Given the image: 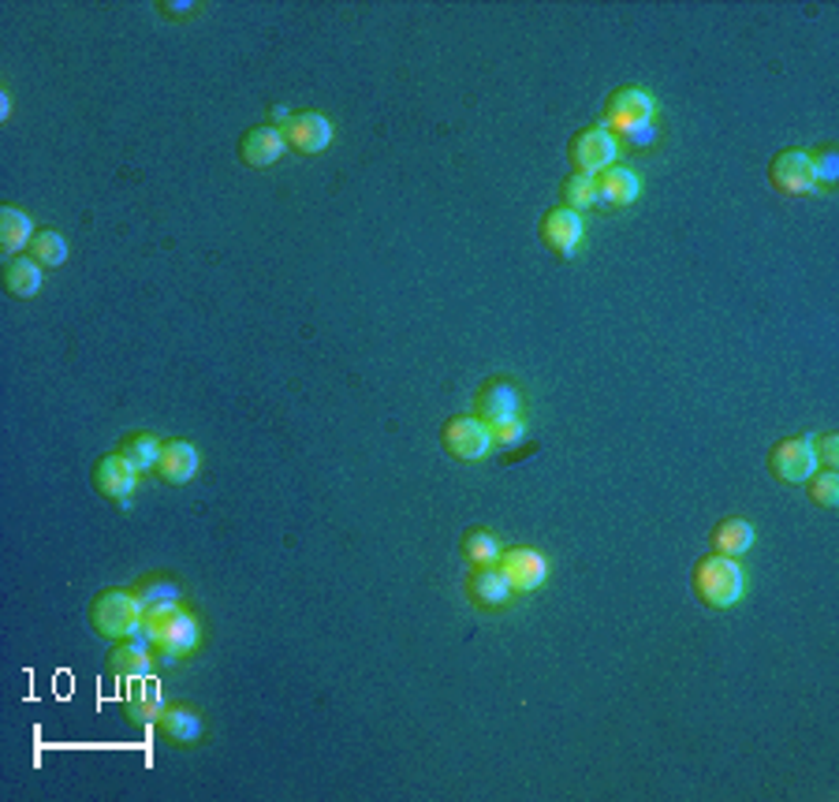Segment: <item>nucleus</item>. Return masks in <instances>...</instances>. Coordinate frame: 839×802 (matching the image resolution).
<instances>
[{"label":"nucleus","instance_id":"obj_7","mask_svg":"<svg viewBox=\"0 0 839 802\" xmlns=\"http://www.w3.org/2000/svg\"><path fill=\"white\" fill-rule=\"evenodd\" d=\"M616 157H619V143H616V135L608 132V127L597 124V127H586V132L575 135V143H571L575 173L597 176V173H605V168H612Z\"/></svg>","mask_w":839,"mask_h":802},{"label":"nucleus","instance_id":"obj_10","mask_svg":"<svg viewBox=\"0 0 839 802\" xmlns=\"http://www.w3.org/2000/svg\"><path fill=\"white\" fill-rule=\"evenodd\" d=\"M94 486L105 500H116V504H127L132 493L138 489V467L124 452L105 456L102 464L94 467Z\"/></svg>","mask_w":839,"mask_h":802},{"label":"nucleus","instance_id":"obj_27","mask_svg":"<svg viewBox=\"0 0 839 802\" xmlns=\"http://www.w3.org/2000/svg\"><path fill=\"white\" fill-rule=\"evenodd\" d=\"M564 206L567 209H575V213H583V209H589V206H597V184H594V176H583V173H575V176H567L564 179Z\"/></svg>","mask_w":839,"mask_h":802},{"label":"nucleus","instance_id":"obj_30","mask_svg":"<svg viewBox=\"0 0 839 802\" xmlns=\"http://www.w3.org/2000/svg\"><path fill=\"white\" fill-rule=\"evenodd\" d=\"M810 168H814V179L817 184H836L839 176V154L832 146L817 149V154H810Z\"/></svg>","mask_w":839,"mask_h":802},{"label":"nucleus","instance_id":"obj_31","mask_svg":"<svg viewBox=\"0 0 839 802\" xmlns=\"http://www.w3.org/2000/svg\"><path fill=\"white\" fill-rule=\"evenodd\" d=\"M523 440H526V426L518 423V418L493 426V448H515V445H523Z\"/></svg>","mask_w":839,"mask_h":802},{"label":"nucleus","instance_id":"obj_16","mask_svg":"<svg viewBox=\"0 0 839 802\" xmlns=\"http://www.w3.org/2000/svg\"><path fill=\"white\" fill-rule=\"evenodd\" d=\"M157 475H161L168 486H187L198 475V448L191 440H165L161 459H157Z\"/></svg>","mask_w":839,"mask_h":802},{"label":"nucleus","instance_id":"obj_19","mask_svg":"<svg viewBox=\"0 0 839 802\" xmlns=\"http://www.w3.org/2000/svg\"><path fill=\"white\" fill-rule=\"evenodd\" d=\"M124 714L132 717L135 725H143V728L157 725V717L165 714L161 687L149 684V676H146V679H135V687L127 690V698H124Z\"/></svg>","mask_w":839,"mask_h":802},{"label":"nucleus","instance_id":"obj_29","mask_svg":"<svg viewBox=\"0 0 839 802\" xmlns=\"http://www.w3.org/2000/svg\"><path fill=\"white\" fill-rule=\"evenodd\" d=\"M135 594L143 605H157V601H179V586L168 583V579H146V583L135 586Z\"/></svg>","mask_w":839,"mask_h":802},{"label":"nucleus","instance_id":"obj_5","mask_svg":"<svg viewBox=\"0 0 839 802\" xmlns=\"http://www.w3.org/2000/svg\"><path fill=\"white\" fill-rule=\"evenodd\" d=\"M441 440H444V452L463 459V464H478L493 452V426H485L478 415H463V418H452L444 423L441 429Z\"/></svg>","mask_w":839,"mask_h":802},{"label":"nucleus","instance_id":"obj_15","mask_svg":"<svg viewBox=\"0 0 839 802\" xmlns=\"http://www.w3.org/2000/svg\"><path fill=\"white\" fill-rule=\"evenodd\" d=\"M108 671H113L116 679H146L149 671H154V657H149V642L138 635L132 642H116L113 654H108Z\"/></svg>","mask_w":839,"mask_h":802},{"label":"nucleus","instance_id":"obj_12","mask_svg":"<svg viewBox=\"0 0 839 802\" xmlns=\"http://www.w3.org/2000/svg\"><path fill=\"white\" fill-rule=\"evenodd\" d=\"M280 132H284V143L292 146L295 154H322V149L333 143V124L317 113H292Z\"/></svg>","mask_w":839,"mask_h":802},{"label":"nucleus","instance_id":"obj_24","mask_svg":"<svg viewBox=\"0 0 839 802\" xmlns=\"http://www.w3.org/2000/svg\"><path fill=\"white\" fill-rule=\"evenodd\" d=\"M501 541H496V534H489V530H471V534L463 538V556L471 560L474 567H493L501 564Z\"/></svg>","mask_w":839,"mask_h":802},{"label":"nucleus","instance_id":"obj_22","mask_svg":"<svg viewBox=\"0 0 839 802\" xmlns=\"http://www.w3.org/2000/svg\"><path fill=\"white\" fill-rule=\"evenodd\" d=\"M4 288L19 299H34L42 292V265L34 258H12L4 269Z\"/></svg>","mask_w":839,"mask_h":802},{"label":"nucleus","instance_id":"obj_26","mask_svg":"<svg viewBox=\"0 0 839 802\" xmlns=\"http://www.w3.org/2000/svg\"><path fill=\"white\" fill-rule=\"evenodd\" d=\"M119 452H124L138 470H154L157 459H161V440H157L154 434H132L119 445Z\"/></svg>","mask_w":839,"mask_h":802},{"label":"nucleus","instance_id":"obj_21","mask_svg":"<svg viewBox=\"0 0 839 802\" xmlns=\"http://www.w3.org/2000/svg\"><path fill=\"white\" fill-rule=\"evenodd\" d=\"M30 239H34V220L15 206L0 209V250L4 254H19L23 247H30Z\"/></svg>","mask_w":839,"mask_h":802},{"label":"nucleus","instance_id":"obj_11","mask_svg":"<svg viewBox=\"0 0 839 802\" xmlns=\"http://www.w3.org/2000/svg\"><path fill=\"white\" fill-rule=\"evenodd\" d=\"M583 236H586L583 213H575V209H567V206H556L553 213H545V220H542L545 247L559 258H571L575 250L583 247Z\"/></svg>","mask_w":839,"mask_h":802},{"label":"nucleus","instance_id":"obj_23","mask_svg":"<svg viewBox=\"0 0 839 802\" xmlns=\"http://www.w3.org/2000/svg\"><path fill=\"white\" fill-rule=\"evenodd\" d=\"M754 545V527L746 519H724L721 527L713 530V549L721 556H743L751 553Z\"/></svg>","mask_w":839,"mask_h":802},{"label":"nucleus","instance_id":"obj_25","mask_svg":"<svg viewBox=\"0 0 839 802\" xmlns=\"http://www.w3.org/2000/svg\"><path fill=\"white\" fill-rule=\"evenodd\" d=\"M30 258H34L42 269L64 265L67 262V239L60 232H38L34 239H30Z\"/></svg>","mask_w":839,"mask_h":802},{"label":"nucleus","instance_id":"obj_18","mask_svg":"<svg viewBox=\"0 0 839 802\" xmlns=\"http://www.w3.org/2000/svg\"><path fill=\"white\" fill-rule=\"evenodd\" d=\"M157 731L176 747H191L202 739V717L187 706H165V714L157 717Z\"/></svg>","mask_w":839,"mask_h":802},{"label":"nucleus","instance_id":"obj_1","mask_svg":"<svg viewBox=\"0 0 839 802\" xmlns=\"http://www.w3.org/2000/svg\"><path fill=\"white\" fill-rule=\"evenodd\" d=\"M138 635L154 642V649H161V654L187 657L198 649V619L179 601H157V605L143 608Z\"/></svg>","mask_w":839,"mask_h":802},{"label":"nucleus","instance_id":"obj_17","mask_svg":"<svg viewBox=\"0 0 839 802\" xmlns=\"http://www.w3.org/2000/svg\"><path fill=\"white\" fill-rule=\"evenodd\" d=\"M594 184H597V202H605V206H631L638 198V190H642L638 173H631V168H623V165H612V168H605V173H597Z\"/></svg>","mask_w":839,"mask_h":802},{"label":"nucleus","instance_id":"obj_8","mask_svg":"<svg viewBox=\"0 0 839 802\" xmlns=\"http://www.w3.org/2000/svg\"><path fill=\"white\" fill-rule=\"evenodd\" d=\"M768 179H773L776 190L784 195H814L817 190V179H814V168H810V154L803 149H784V154L773 157L768 165Z\"/></svg>","mask_w":839,"mask_h":802},{"label":"nucleus","instance_id":"obj_4","mask_svg":"<svg viewBox=\"0 0 839 802\" xmlns=\"http://www.w3.org/2000/svg\"><path fill=\"white\" fill-rule=\"evenodd\" d=\"M657 116V102L653 94L642 86H623L608 97V108H605V124L612 135H631L638 127H649Z\"/></svg>","mask_w":839,"mask_h":802},{"label":"nucleus","instance_id":"obj_6","mask_svg":"<svg viewBox=\"0 0 839 802\" xmlns=\"http://www.w3.org/2000/svg\"><path fill=\"white\" fill-rule=\"evenodd\" d=\"M817 452L810 437H787L780 445L768 452V470H773L776 481H787V486H803L810 481V475H817Z\"/></svg>","mask_w":839,"mask_h":802},{"label":"nucleus","instance_id":"obj_13","mask_svg":"<svg viewBox=\"0 0 839 802\" xmlns=\"http://www.w3.org/2000/svg\"><path fill=\"white\" fill-rule=\"evenodd\" d=\"M518 407H523V396H518L515 385L507 381H489V385L478 393V418L485 426H501L518 418Z\"/></svg>","mask_w":839,"mask_h":802},{"label":"nucleus","instance_id":"obj_32","mask_svg":"<svg viewBox=\"0 0 839 802\" xmlns=\"http://www.w3.org/2000/svg\"><path fill=\"white\" fill-rule=\"evenodd\" d=\"M657 138V127L649 124V127H638V132H631V135H623V143L627 146H649Z\"/></svg>","mask_w":839,"mask_h":802},{"label":"nucleus","instance_id":"obj_9","mask_svg":"<svg viewBox=\"0 0 839 802\" xmlns=\"http://www.w3.org/2000/svg\"><path fill=\"white\" fill-rule=\"evenodd\" d=\"M501 571L504 579L512 583L515 594H531V590L545 586L548 579V560L545 553H537V549H507V553H501Z\"/></svg>","mask_w":839,"mask_h":802},{"label":"nucleus","instance_id":"obj_2","mask_svg":"<svg viewBox=\"0 0 839 802\" xmlns=\"http://www.w3.org/2000/svg\"><path fill=\"white\" fill-rule=\"evenodd\" d=\"M143 601H138L135 590H105V594L94 597L90 605V624L108 642H124L138 635L143 627Z\"/></svg>","mask_w":839,"mask_h":802},{"label":"nucleus","instance_id":"obj_20","mask_svg":"<svg viewBox=\"0 0 839 802\" xmlns=\"http://www.w3.org/2000/svg\"><path fill=\"white\" fill-rule=\"evenodd\" d=\"M515 590H512V583L504 579V571L501 567H474V575H471V597H474V605H482V608H501V605H507V597H512Z\"/></svg>","mask_w":839,"mask_h":802},{"label":"nucleus","instance_id":"obj_28","mask_svg":"<svg viewBox=\"0 0 839 802\" xmlns=\"http://www.w3.org/2000/svg\"><path fill=\"white\" fill-rule=\"evenodd\" d=\"M810 500L821 508L839 504V475L836 470H821V475H810Z\"/></svg>","mask_w":839,"mask_h":802},{"label":"nucleus","instance_id":"obj_3","mask_svg":"<svg viewBox=\"0 0 839 802\" xmlns=\"http://www.w3.org/2000/svg\"><path fill=\"white\" fill-rule=\"evenodd\" d=\"M694 594L705 601L709 608H732L743 597V567L735 564V556H702L691 579Z\"/></svg>","mask_w":839,"mask_h":802},{"label":"nucleus","instance_id":"obj_14","mask_svg":"<svg viewBox=\"0 0 839 802\" xmlns=\"http://www.w3.org/2000/svg\"><path fill=\"white\" fill-rule=\"evenodd\" d=\"M284 132H280L276 124H265V127H254V132L243 135V143H239V157L247 160L251 168H269L276 165L280 157H284Z\"/></svg>","mask_w":839,"mask_h":802}]
</instances>
